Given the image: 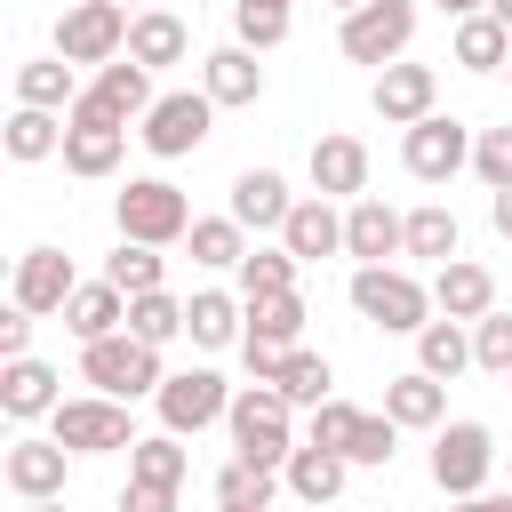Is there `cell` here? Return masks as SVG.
I'll list each match as a JSON object with an SVG mask.
<instances>
[{"mask_svg":"<svg viewBox=\"0 0 512 512\" xmlns=\"http://www.w3.org/2000/svg\"><path fill=\"white\" fill-rule=\"evenodd\" d=\"M432 304H440V320H488L496 312V272L488 264H472V256H456V264H440L432 272Z\"/></svg>","mask_w":512,"mask_h":512,"instance_id":"20","label":"cell"},{"mask_svg":"<svg viewBox=\"0 0 512 512\" xmlns=\"http://www.w3.org/2000/svg\"><path fill=\"white\" fill-rule=\"evenodd\" d=\"M248 336L296 352V344H304V296H256V304H248Z\"/></svg>","mask_w":512,"mask_h":512,"instance_id":"39","label":"cell"},{"mask_svg":"<svg viewBox=\"0 0 512 512\" xmlns=\"http://www.w3.org/2000/svg\"><path fill=\"white\" fill-rule=\"evenodd\" d=\"M472 176H480L488 192H512V128H480V144H472Z\"/></svg>","mask_w":512,"mask_h":512,"instance_id":"45","label":"cell"},{"mask_svg":"<svg viewBox=\"0 0 512 512\" xmlns=\"http://www.w3.org/2000/svg\"><path fill=\"white\" fill-rule=\"evenodd\" d=\"M448 56H456L464 72H512V32H504V24L480 8V16H464V24H456Z\"/></svg>","mask_w":512,"mask_h":512,"instance_id":"28","label":"cell"},{"mask_svg":"<svg viewBox=\"0 0 512 512\" xmlns=\"http://www.w3.org/2000/svg\"><path fill=\"white\" fill-rule=\"evenodd\" d=\"M288 208H296V192H288L280 168H240V176H232V208H224V216H232L240 232H280Z\"/></svg>","mask_w":512,"mask_h":512,"instance_id":"18","label":"cell"},{"mask_svg":"<svg viewBox=\"0 0 512 512\" xmlns=\"http://www.w3.org/2000/svg\"><path fill=\"white\" fill-rule=\"evenodd\" d=\"M48 440H64L72 456H112V448H136V424H128V400L88 392V400H64L48 416Z\"/></svg>","mask_w":512,"mask_h":512,"instance_id":"10","label":"cell"},{"mask_svg":"<svg viewBox=\"0 0 512 512\" xmlns=\"http://www.w3.org/2000/svg\"><path fill=\"white\" fill-rule=\"evenodd\" d=\"M488 472H496V432H488V424L456 416V424H440V432H432V488H440L448 504L480 496V488H488Z\"/></svg>","mask_w":512,"mask_h":512,"instance_id":"5","label":"cell"},{"mask_svg":"<svg viewBox=\"0 0 512 512\" xmlns=\"http://www.w3.org/2000/svg\"><path fill=\"white\" fill-rule=\"evenodd\" d=\"M24 512H64V496H48V504H24Z\"/></svg>","mask_w":512,"mask_h":512,"instance_id":"53","label":"cell"},{"mask_svg":"<svg viewBox=\"0 0 512 512\" xmlns=\"http://www.w3.org/2000/svg\"><path fill=\"white\" fill-rule=\"evenodd\" d=\"M368 104H376V120H384V128H400V136H408L416 120H432V112H440V72L400 56V64H384V72H376Z\"/></svg>","mask_w":512,"mask_h":512,"instance_id":"13","label":"cell"},{"mask_svg":"<svg viewBox=\"0 0 512 512\" xmlns=\"http://www.w3.org/2000/svg\"><path fill=\"white\" fill-rule=\"evenodd\" d=\"M488 16H496V24H504V32H512V0H488Z\"/></svg>","mask_w":512,"mask_h":512,"instance_id":"52","label":"cell"},{"mask_svg":"<svg viewBox=\"0 0 512 512\" xmlns=\"http://www.w3.org/2000/svg\"><path fill=\"white\" fill-rule=\"evenodd\" d=\"M48 152H64V112L16 104V112H8V160H16V168H40Z\"/></svg>","mask_w":512,"mask_h":512,"instance_id":"32","label":"cell"},{"mask_svg":"<svg viewBox=\"0 0 512 512\" xmlns=\"http://www.w3.org/2000/svg\"><path fill=\"white\" fill-rule=\"evenodd\" d=\"M456 248H464V224H456V208H440V200L408 208V256H424V264L440 272V264H456Z\"/></svg>","mask_w":512,"mask_h":512,"instance_id":"31","label":"cell"},{"mask_svg":"<svg viewBox=\"0 0 512 512\" xmlns=\"http://www.w3.org/2000/svg\"><path fill=\"white\" fill-rule=\"evenodd\" d=\"M448 512H512V488H480V496H464V504H448Z\"/></svg>","mask_w":512,"mask_h":512,"instance_id":"49","label":"cell"},{"mask_svg":"<svg viewBox=\"0 0 512 512\" xmlns=\"http://www.w3.org/2000/svg\"><path fill=\"white\" fill-rule=\"evenodd\" d=\"M128 336H136V344H152V352H168V344L184 336V296H168V288L128 296Z\"/></svg>","mask_w":512,"mask_h":512,"instance_id":"34","label":"cell"},{"mask_svg":"<svg viewBox=\"0 0 512 512\" xmlns=\"http://www.w3.org/2000/svg\"><path fill=\"white\" fill-rule=\"evenodd\" d=\"M160 96H152V72L136 64V56H120V64H104L88 88H80V104L64 112L72 128H128V120H144Z\"/></svg>","mask_w":512,"mask_h":512,"instance_id":"7","label":"cell"},{"mask_svg":"<svg viewBox=\"0 0 512 512\" xmlns=\"http://www.w3.org/2000/svg\"><path fill=\"white\" fill-rule=\"evenodd\" d=\"M120 512H176V488H144V480H128V488H120Z\"/></svg>","mask_w":512,"mask_h":512,"instance_id":"48","label":"cell"},{"mask_svg":"<svg viewBox=\"0 0 512 512\" xmlns=\"http://www.w3.org/2000/svg\"><path fill=\"white\" fill-rule=\"evenodd\" d=\"M208 128H216V104H208V88H168L152 112H144V152L152 160H184V152H200L208 144Z\"/></svg>","mask_w":512,"mask_h":512,"instance_id":"9","label":"cell"},{"mask_svg":"<svg viewBox=\"0 0 512 512\" xmlns=\"http://www.w3.org/2000/svg\"><path fill=\"white\" fill-rule=\"evenodd\" d=\"M16 104H32V112H72V104H80L72 64H64V56H32V64H16Z\"/></svg>","mask_w":512,"mask_h":512,"instance_id":"30","label":"cell"},{"mask_svg":"<svg viewBox=\"0 0 512 512\" xmlns=\"http://www.w3.org/2000/svg\"><path fill=\"white\" fill-rule=\"evenodd\" d=\"M64 440H8V456H0V480L24 496V504H48V496H64Z\"/></svg>","mask_w":512,"mask_h":512,"instance_id":"17","label":"cell"},{"mask_svg":"<svg viewBox=\"0 0 512 512\" xmlns=\"http://www.w3.org/2000/svg\"><path fill=\"white\" fill-rule=\"evenodd\" d=\"M104 280H112L120 296H152V288L168 280V256H160V248H136V240H120V248L104 256Z\"/></svg>","mask_w":512,"mask_h":512,"instance_id":"38","label":"cell"},{"mask_svg":"<svg viewBox=\"0 0 512 512\" xmlns=\"http://www.w3.org/2000/svg\"><path fill=\"white\" fill-rule=\"evenodd\" d=\"M152 408H160V432H176V440H184V432H208V424H224V416H232V384H224L216 368H176V376L160 384V400H152Z\"/></svg>","mask_w":512,"mask_h":512,"instance_id":"11","label":"cell"},{"mask_svg":"<svg viewBox=\"0 0 512 512\" xmlns=\"http://www.w3.org/2000/svg\"><path fill=\"white\" fill-rule=\"evenodd\" d=\"M280 480H288V496H304V504H336V496H344V480H352V464H344L336 448H312V440H304V448L288 456V472H280Z\"/></svg>","mask_w":512,"mask_h":512,"instance_id":"27","label":"cell"},{"mask_svg":"<svg viewBox=\"0 0 512 512\" xmlns=\"http://www.w3.org/2000/svg\"><path fill=\"white\" fill-rule=\"evenodd\" d=\"M120 152H128V128H72V120H64V168H72V176L96 184V176L120 168Z\"/></svg>","mask_w":512,"mask_h":512,"instance_id":"33","label":"cell"},{"mask_svg":"<svg viewBox=\"0 0 512 512\" xmlns=\"http://www.w3.org/2000/svg\"><path fill=\"white\" fill-rule=\"evenodd\" d=\"M256 8H288V0H256Z\"/></svg>","mask_w":512,"mask_h":512,"instance_id":"55","label":"cell"},{"mask_svg":"<svg viewBox=\"0 0 512 512\" xmlns=\"http://www.w3.org/2000/svg\"><path fill=\"white\" fill-rule=\"evenodd\" d=\"M432 8H440V16H456V24H464V16H480V8H488V0H432Z\"/></svg>","mask_w":512,"mask_h":512,"instance_id":"51","label":"cell"},{"mask_svg":"<svg viewBox=\"0 0 512 512\" xmlns=\"http://www.w3.org/2000/svg\"><path fill=\"white\" fill-rule=\"evenodd\" d=\"M24 352H32V312L8 304V312H0V360H24Z\"/></svg>","mask_w":512,"mask_h":512,"instance_id":"47","label":"cell"},{"mask_svg":"<svg viewBox=\"0 0 512 512\" xmlns=\"http://www.w3.org/2000/svg\"><path fill=\"white\" fill-rule=\"evenodd\" d=\"M64 328H72L80 344H104V336H120V328H128V296H120L112 280H80V288H72V304H64Z\"/></svg>","mask_w":512,"mask_h":512,"instance_id":"25","label":"cell"},{"mask_svg":"<svg viewBox=\"0 0 512 512\" xmlns=\"http://www.w3.org/2000/svg\"><path fill=\"white\" fill-rule=\"evenodd\" d=\"M128 56H136L144 72H168V64L192 56V24H184L176 8H136V24H128Z\"/></svg>","mask_w":512,"mask_h":512,"instance_id":"22","label":"cell"},{"mask_svg":"<svg viewBox=\"0 0 512 512\" xmlns=\"http://www.w3.org/2000/svg\"><path fill=\"white\" fill-rule=\"evenodd\" d=\"M120 8H128V0H120ZM136 8H152V0H136Z\"/></svg>","mask_w":512,"mask_h":512,"instance_id":"56","label":"cell"},{"mask_svg":"<svg viewBox=\"0 0 512 512\" xmlns=\"http://www.w3.org/2000/svg\"><path fill=\"white\" fill-rule=\"evenodd\" d=\"M0 408L16 416V424H32V416H56L64 408V392H56V368L48 360H0Z\"/></svg>","mask_w":512,"mask_h":512,"instance_id":"23","label":"cell"},{"mask_svg":"<svg viewBox=\"0 0 512 512\" xmlns=\"http://www.w3.org/2000/svg\"><path fill=\"white\" fill-rule=\"evenodd\" d=\"M128 24H136V16H128L120 0H72V8L56 16V56H64V64H96V72H104V64H120V56H128Z\"/></svg>","mask_w":512,"mask_h":512,"instance_id":"6","label":"cell"},{"mask_svg":"<svg viewBox=\"0 0 512 512\" xmlns=\"http://www.w3.org/2000/svg\"><path fill=\"white\" fill-rule=\"evenodd\" d=\"M184 472H192V456H184L176 432H152V440L128 448V480H144V488H184Z\"/></svg>","mask_w":512,"mask_h":512,"instance_id":"35","label":"cell"},{"mask_svg":"<svg viewBox=\"0 0 512 512\" xmlns=\"http://www.w3.org/2000/svg\"><path fill=\"white\" fill-rule=\"evenodd\" d=\"M344 256H360V264H392V256H408V216L384 208L376 192L352 200V208H344Z\"/></svg>","mask_w":512,"mask_h":512,"instance_id":"16","label":"cell"},{"mask_svg":"<svg viewBox=\"0 0 512 512\" xmlns=\"http://www.w3.org/2000/svg\"><path fill=\"white\" fill-rule=\"evenodd\" d=\"M336 384V368H328V352H288V376H280V392H288V408H320V400H336L328 392Z\"/></svg>","mask_w":512,"mask_h":512,"instance_id":"41","label":"cell"},{"mask_svg":"<svg viewBox=\"0 0 512 512\" xmlns=\"http://www.w3.org/2000/svg\"><path fill=\"white\" fill-rule=\"evenodd\" d=\"M384 416H392L400 432H440V424H448V384L424 376V368H408V376L384 384Z\"/></svg>","mask_w":512,"mask_h":512,"instance_id":"24","label":"cell"},{"mask_svg":"<svg viewBox=\"0 0 512 512\" xmlns=\"http://www.w3.org/2000/svg\"><path fill=\"white\" fill-rule=\"evenodd\" d=\"M232 32H240V48H280L288 40V8H256V0H232Z\"/></svg>","mask_w":512,"mask_h":512,"instance_id":"44","label":"cell"},{"mask_svg":"<svg viewBox=\"0 0 512 512\" xmlns=\"http://www.w3.org/2000/svg\"><path fill=\"white\" fill-rule=\"evenodd\" d=\"M184 248H192V264H208V272H240V256H248V232H240L232 216H200Z\"/></svg>","mask_w":512,"mask_h":512,"instance_id":"37","label":"cell"},{"mask_svg":"<svg viewBox=\"0 0 512 512\" xmlns=\"http://www.w3.org/2000/svg\"><path fill=\"white\" fill-rule=\"evenodd\" d=\"M408 40H416V0H368V8H352L344 32H336V48H344L352 64H376V72L400 64Z\"/></svg>","mask_w":512,"mask_h":512,"instance_id":"8","label":"cell"},{"mask_svg":"<svg viewBox=\"0 0 512 512\" xmlns=\"http://www.w3.org/2000/svg\"><path fill=\"white\" fill-rule=\"evenodd\" d=\"M184 336H192L200 352H224V344H240V336H248V304H240V296H224V288H200V296L184 304Z\"/></svg>","mask_w":512,"mask_h":512,"instance_id":"26","label":"cell"},{"mask_svg":"<svg viewBox=\"0 0 512 512\" xmlns=\"http://www.w3.org/2000/svg\"><path fill=\"white\" fill-rule=\"evenodd\" d=\"M280 248H288L296 264H320V256H344V216H336V200H320V192H304V200L288 208V224H280Z\"/></svg>","mask_w":512,"mask_h":512,"instance_id":"19","label":"cell"},{"mask_svg":"<svg viewBox=\"0 0 512 512\" xmlns=\"http://www.w3.org/2000/svg\"><path fill=\"white\" fill-rule=\"evenodd\" d=\"M416 368L440 376V384H456V376L472 368V328H464V320H424V328H416Z\"/></svg>","mask_w":512,"mask_h":512,"instance_id":"29","label":"cell"},{"mask_svg":"<svg viewBox=\"0 0 512 512\" xmlns=\"http://www.w3.org/2000/svg\"><path fill=\"white\" fill-rule=\"evenodd\" d=\"M200 88H208V104L216 112H232V104H256L264 96V64H256V48H208L200 56Z\"/></svg>","mask_w":512,"mask_h":512,"instance_id":"21","label":"cell"},{"mask_svg":"<svg viewBox=\"0 0 512 512\" xmlns=\"http://www.w3.org/2000/svg\"><path fill=\"white\" fill-rule=\"evenodd\" d=\"M112 216H120V240H136V248H176V240H192V200L168 184V176H128V192L112 200Z\"/></svg>","mask_w":512,"mask_h":512,"instance_id":"2","label":"cell"},{"mask_svg":"<svg viewBox=\"0 0 512 512\" xmlns=\"http://www.w3.org/2000/svg\"><path fill=\"white\" fill-rule=\"evenodd\" d=\"M272 488H280V472H264V464H248V456H232V464L216 472V504H232V512H264Z\"/></svg>","mask_w":512,"mask_h":512,"instance_id":"40","label":"cell"},{"mask_svg":"<svg viewBox=\"0 0 512 512\" xmlns=\"http://www.w3.org/2000/svg\"><path fill=\"white\" fill-rule=\"evenodd\" d=\"M472 368L480 376H512V312L472 320Z\"/></svg>","mask_w":512,"mask_h":512,"instance_id":"43","label":"cell"},{"mask_svg":"<svg viewBox=\"0 0 512 512\" xmlns=\"http://www.w3.org/2000/svg\"><path fill=\"white\" fill-rule=\"evenodd\" d=\"M328 8H344V16H352V8H368V0H328Z\"/></svg>","mask_w":512,"mask_h":512,"instance_id":"54","label":"cell"},{"mask_svg":"<svg viewBox=\"0 0 512 512\" xmlns=\"http://www.w3.org/2000/svg\"><path fill=\"white\" fill-rule=\"evenodd\" d=\"M216 512H232V504H216Z\"/></svg>","mask_w":512,"mask_h":512,"instance_id":"57","label":"cell"},{"mask_svg":"<svg viewBox=\"0 0 512 512\" xmlns=\"http://www.w3.org/2000/svg\"><path fill=\"white\" fill-rule=\"evenodd\" d=\"M80 376H88L104 400H160V384H168L160 352H152V344H136L128 328H120V336H104V344H80Z\"/></svg>","mask_w":512,"mask_h":512,"instance_id":"4","label":"cell"},{"mask_svg":"<svg viewBox=\"0 0 512 512\" xmlns=\"http://www.w3.org/2000/svg\"><path fill=\"white\" fill-rule=\"evenodd\" d=\"M352 312L376 320L384 336H416L432 320V288L400 264H352Z\"/></svg>","mask_w":512,"mask_h":512,"instance_id":"3","label":"cell"},{"mask_svg":"<svg viewBox=\"0 0 512 512\" xmlns=\"http://www.w3.org/2000/svg\"><path fill=\"white\" fill-rule=\"evenodd\" d=\"M72 288H80V280H72V256H64V248H24V256H16V280H8V304H24V312L40 320V312H64Z\"/></svg>","mask_w":512,"mask_h":512,"instance_id":"15","label":"cell"},{"mask_svg":"<svg viewBox=\"0 0 512 512\" xmlns=\"http://www.w3.org/2000/svg\"><path fill=\"white\" fill-rule=\"evenodd\" d=\"M304 176H312V192H320V200H344V208H352V200H368V144H360V136H344V128H336V136H312Z\"/></svg>","mask_w":512,"mask_h":512,"instance_id":"14","label":"cell"},{"mask_svg":"<svg viewBox=\"0 0 512 512\" xmlns=\"http://www.w3.org/2000/svg\"><path fill=\"white\" fill-rule=\"evenodd\" d=\"M488 224H496V232L512 240V192H488Z\"/></svg>","mask_w":512,"mask_h":512,"instance_id":"50","label":"cell"},{"mask_svg":"<svg viewBox=\"0 0 512 512\" xmlns=\"http://www.w3.org/2000/svg\"><path fill=\"white\" fill-rule=\"evenodd\" d=\"M352 424H360V408H352V400H320V408H312V432H304V440H312V448H336V456H344Z\"/></svg>","mask_w":512,"mask_h":512,"instance_id":"46","label":"cell"},{"mask_svg":"<svg viewBox=\"0 0 512 512\" xmlns=\"http://www.w3.org/2000/svg\"><path fill=\"white\" fill-rule=\"evenodd\" d=\"M296 256L288 248H248L240 256V304H256V296H296Z\"/></svg>","mask_w":512,"mask_h":512,"instance_id":"36","label":"cell"},{"mask_svg":"<svg viewBox=\"0 0 512 512\" xmlns=\"http://www.w3.org/2000/svg\"><path fill=\"white\" fill-rule=\"evenodd\" d=\"M392 448H400V424L376 408H360V424H352V440H344V464H392Z\"/></svg>","mask_w":512,"mask_h":512,"instance_id":"42","label":"cell"},{"mask_svg":"<svg viewBox=\"0 0 512 512\" xmlns=\"http://www.w3.org/2000/svg\"><path fill=\"white\" fill-rule=\"evenodd\" d=\"M224 424H232V456H248V464H264V472H288V456L304 448V440H296V408H288L280 384H240Z\"/></svg>","mask_w":512,"mask_h":512,"instance_id":"1","label":"cell"},{"mask_svg":"<svg viewBox=\"0 0 512 512\" xmlns=\"http://www.w3.org/2000/svg\"><path fill=\"white\" fill-rule=\"evenodd\" d=\"M472 144H480V128H464V120L432 112V120H416V128L400 136V160H408V176H416V184H448L456 168H472Z\"/></svg>","mask_w":512,"mask_h":512,"instance_id":"12","label":"cell"}]
</instances>
